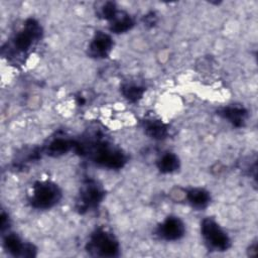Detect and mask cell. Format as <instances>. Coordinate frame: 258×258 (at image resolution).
Returning <instances> with one entry per match:
<instances>
[{
  "label": "cell",
  "mask_w": 258,
  "mask_h": 258,
  "mask_svg": "<svg viewBox=\"0 0 258 258\" xmlns=\"http://www.w3.org/2000/svg\"><path fill=\"white\" fill-rule=\"evenodd\" d=\"M60 197L61 192L54 183L50 181H38L31 187L29 202L33 208L45 210L57 204Z\"/></svg>",
  "instance_id": "obj_1"
},
{
  "label": "cell",
  "mask_w": 258,
  "mask_h": 258,
  "mask_svg": "<svg viewBox=\"0 0 258 258\" xmlns=\"http://www.w3.org/2000/svg\"><path fill=\"white\" fill-rule=\"evenodd\" d=\"M87 249L95 256L113 257L118 255L119 244L110 232L104 229H97L91 235Z\"/></svg>",
  "instance_id": "obj_2"
},
{
  "label": "cell",
  "mask_w": 258,
  "mask_h": 258,
  "mask_svg": "<svg viewBox=\"0 0 258 258\" xmlns=\"http://www.w3.org/2000/svg\"><path fill=\"white\" fill-rule=\"evenodd\" d=\"M92 157L96 163L111 169L121 168L126 162L125 155L119 149L106 143H96L92 150Z\"/></svg>",
  "instance_id": "obj_3"
},
{
  "label": "cell",
  "mask_w": 258,
  "mask_h": 258,
  "mask_svg": "<svg viewBox=\"0 0 258 258\" xmlns=\"http://www.w3.org/2000/svg\"><path fill=\"white\" fill-rule=\"evenodd\" d=\"M202 236L209 247L216 251H225L230 247V239L222 228L212 219H205L201 224Z\"/></svg>",
  "instance_id": "obj_4"
},
{
  "label": "cell",
  "mask_w": 258,
  "mask_h": 258,
  "mask_svg": "<svg viewBox=\"0 0 258 258\" xmlns=\"http://www.w3.org/2000/svg\"><path fill=\"white\" fill-rule=\"evenodd\" d=\"M41 28L34 19L25 21L23 27L15 34L13 46L19 52H26L40 38Z\"/></svg>",
  "instance_id": "obj_5"
},
{
  "label": "cell",
  "mask_w": 258,
  "mask_h": 258,
  "mask_svg": "<svg viewBox=\"0 0 258 258\" xmlns=\"http://www.w3.org/2000/svg\"><path fill=\"white\" fill-rule=\"evenodd\" d=\"M104 196L103 190L96 182L88 181L81 189L79 199L77 201L78 210L83 213L96 208L102 201Z\"/></svg>",
  "instance_id": "obj_6"
},
{
  "label": "cell",
  "mask_w": 258,
  "mask_h": 258,
  "mask_svg": "<svg viewBox=\"0 0 258 258\" xmlns=\"http://www.w3.org/2000/svg\"><path fill=\"white\" fill-rule=\"evenodd\" d=\"M184 224L176 217L166 218L157 229L160 238L167 241H175L184 235Z\"/></svg>",
  "instance_id": "obj_7"
},
{
  "label": "cell",
  "mask_w": 258,
  "mask_h": 258,
  "mask_svg": "<svg viewBox=\"0 0 258 258\" xmlns=\"http://www.w3.org/2000/svg\"><path fill=\"white\" fill-rule=\"evenodd\" d=\"M112 47V38L108 34L98 31L89 44V54L96 58H104L111 52Z\"/></svg>",
  "instance_id": "obj_8"
},
{
  "label": "cell",
  "mask_w": 258,
  "mask_h": 258,
  "mask_svg": "<svg viewBox=\"0 0 258 258\" xmlns=\"http://www.w3.org/2000/svg\"><path fill=\"white\" fill-rule=\"evenodd\" d=\"M4 248L14 256L31 257L35 255V249L33 245L24 243L18 236L9 234L4 239Z\"/></svg>",
  "instance_id": "obj_9"
},
{
  "label": "cell",
  "mask_w": 258,
  "mask_h": 258,
  "mask_svg": "<svg viewBox=\"0 0 258 258\" xmlns=\"http://www.w3.org/2000/svg\"><path fill=\"white\" fill-rule=\"evenodd\" d=\"M219 115L227 119L234 126L241 127L246 120L247 111L240 106H227L219 112Z\"/></svg>",
  "instance_id": "obj_10"
},
{
  "label": "cell",
  "mask_w": 258,
  "mask_h": 258,
  "mask_svg": "<svg viewBox=\"0 0 258 258\" xmlns=\"http://www.w3.org/2000/svg\"><path fill=\"white\" fill-rule=\"evenodd\" d=\"M134 22L128 14L118 10L116 15L110 20V30L114 33H123L130 30Z\"/></svg>",
  "instance_id": "obj_11"
},
{
  "label": "cell",
  "mask_w": 258,
  "mask_h": 258,
  "mask_svg": "<svg viewBox=\"0 0 258 258\" xmlns=\"http://www.w3.org/2000/svg\"><path fill=\"white\" fill-rule=\"evenodd\" d=\"M186 200L188 203L197 208V209H204L210 203V195L207 190L203 188H191L185 195Z\"/></svg>",
  "instance_id": "obj_12"
},
{
  "label": "cell",
  "mask_w": 258,
  "mask_h": 258,
  "mask_svg": "<svg viewBox=\"0 0 258 258\" xmlns=\"http://www.w3.org/2000/svg\"><path fill=\"white\" fill-rule=\"evenodd\" d=\"M146 134L153 139H163L168 133L167 126L159 120H148L144 125Z\"/></svg>",
  "instance_id": "obj_13"
},
{
  "label": "cell",
  "mask_w": 258,
  "mask_h": 258,
  "mask_svg": "<svg viewBox=\"0 0 258 258\" xmlns=\"http://www.w3.org/2000/svg\"><path fill=\"white\" fill-rule=\"evenodd\" d=\"M157 167L163 173H170L175 171L179 167L178 157L171 152L164 153L157 160Z\"/></svg>",
  "instance_id": "obj_14"
},
{
  "label": "cell",
  "mask_w": 258,
  "mask_h": 258,
  "mask_svg": "<svg viewBox=\"0 0 258 258\" xmlns=\"http://www.w3.org/2000/svg\"><path fill=\"white\" fill-rule=\"evenodd\" d=\"M73 146V143L64 138H55L53 139L48 147H47V153L50 155H59L68 152L70 148Z\"/></svg>",
  "instance_id": "obj_15"
},
{
  "label": "cell",
  "mask_w": 258,
  "mask_h": 258,
  "mask_svg": "<svg viewBox=\"0 0 258 258\" xmlns=\"http://www.w3.org/2000/svg\"><path fill=\"white\" fill-rule=\"evenodd\" d=\"M144 89L137 85H125L122 87L123 96L130 102H137L142 98Z\"/></svg>",
  "instance_id": "obj_16"
}]
</instances>
